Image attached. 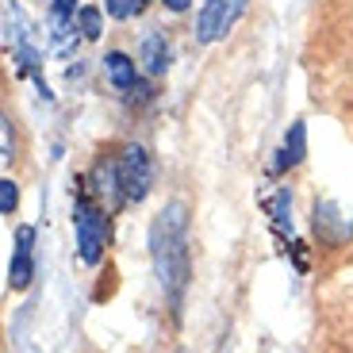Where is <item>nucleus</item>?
I'll return each instance as SVG.
<instances>
[{
  "instance_id": "obj_12",
  "label": "nucleus",
  "mask_w": 353,
  "mask_h": 353,
  "mask_svg": "<svg viewBox=\"0 0 353 353\" xmlns=\"http://www.w3.org/2000/svg\"><path fill=\"white\" fill-rule=\"evenodd\" d=\"M142 4H146V0H104L108 16H115V19H131V16H139Z\"/></svg>"
},
{
  "instance_id": "obj_8",
  "label": "nucleus",
  "mask_w": 353,
  "mask_h": 353,
  "mask_svg": "<svg viewBox=\"0 0 353 353\" xmlns=\"http://www.w3.org/2000/svg\"><path fill=\"white\" fill-rule=\"evenodd\" d=\"M303 154H307V127L303 123H292L288 134H284L281 150H276V169H296L303 161Z\"/></svg>"
},
{
  "instance_id": "obj_11",
  "label": "nucleus",
  "mask_w": 353,
  "mask_h": 353,
  "mask_svg": "<svg viewBox=\"0 0 353 353\" xmlns=\"http://www.w3.org/2000/svg\"><path fill=\"white\" fill-rule=\"evenodd\" d=\"M77 31H81L85 39H100V8L85 4V8L77 12Z\"/></svg>"
},
{
  "instance_id": "obj_7",
  "label": "nucleus",
  "mask_w": 353,
  "mask_h": 353,
  "mask_svg": "<svg viewBox=\"0 0 353 353\" xmlns=\"http://www.w3.org/2000/svg\"><path fill=\"white\" fill-rule=\"evenodd\" d=\"M104 73H108V81H112L119 92H131L134 85H139V65H134V58L131 54H123V50H112L104 58Z\"/></svg>"
},
{
  "instance_id": "obj_10",
  "label": "nucleus",
  "mask_w": 353,
  "mask_h": 353,
  "mask_svg": "<svg viewBox=\"0 0 353 353\" xmlns=\"http://www.w3.org/2000/svg\"><path fill=\"white\" fill-rule=\"evenodd\" d=\"M73 12L77 8V0H54L50 4V23H54V39H65L73 31Z\"/></svg>"
},
{
  "instance_id": "obj_14",
  "label": "nucleus",
  "mask_w": 353,
  "mask_h": 353,
  "mask_svg": "<svg viewBox=\"0 0 353 353\" xmlns=\"http://www.w3.org/2000/svg\"><path fill=\"white\" fill-rule=\"evenodd\" d=\"M16 154H12V119L4 115V161H12Z\"/></svg>"
},
{
  "instance_id": "obj_4",
  "label": "nucleus",
  "mask_w": 353,
  "mask_h": 353,
  "mask_svg": "<svg viewBox=\"0 0 353 353\" xmlns=\"http://www.w3.org/2000/svg\"><path fill=\"white\" fill-rule=\"evenodd\" d=\"M250 0H203L200 16H196V39L200 43H219L230 27L239 23Z\"/></svg>"
},
{
  "instance_id": "obj_3",
  "label": "nucleus",
  "mask_w": 353,
  "mask_h": 353,
  "mask_svg": "<svg viewBox=\"0 0 353 353\" xmlns=\"http://www.w3.org/2000/svg\"><path fill=\"white\" fill-rule=\"evenodd\" d=\"M115 176H119V192H123L127 203H142L150 196L154 185V161L146 154V146H123L119 158H115Z\"/></svg>"
},
{
  "instance_id": "obj_6",
  "label": "nucleus",
  "mask_w": 353,
  "mask_h": 353,
  "mask_svg": "<svg viewBox=\"0 0 353 353\" xmlns=\"http://www.w3.org/2000/svg\"><path fill=\"white\" fill-rule=\"evenodd\" d=\"M31 246H35V227H16V254L8 261V284L16 292H23L35 281V254H31Z\"/></svg>"
},
{
  "instance_id": "obj_9",
  "label": "nucleus",
  "mask_w": 353,
  "mask_h": 353,
  "mask_svg": "<svg viewBox=\"0 0 353 353\" xmlns=\"http://www.w3.org/2000/svg\"><path fill=\"white\" fill-rule=\"evenodd\" d=\"M139 62L146 65L150 77H161V73L169 70V43H165V35H146V39H142Z\"/></svg>"
},
{
  "instance_id": "obj_15",
  "label": "nucleus",
  "mask_w": 353,
  "mask_h": 353,
  "mask_svg": "<svg viewBox=\"0 0 353 353\" xmlns=\"http://www.w3.org/2000/svg\"><path fill=\"white\" fill-rule=\"evenodd\" d=\"M165 4H169L173 12H185V8H188V0H165Z\"/></svg>"
},
{
  "instance_id": "obj_13",
  "label": "nucleus",
  "mask_w": 353,
  "mask_h": 353,
  "mask_svg": "<svg viewBox=\"0 0 353 353\" xmlns=\"http://www.w3.org/2000/svg\"><path fill=\"white\" fill-rule=\"evenodd\" d=\"M16 203H19V188H16V181H0V212L12 215V212H16Z\"/></svg>"
},
{
  "instance_id": "obj_5",
  "label": "nucleus",
  "mask_w": 353,
  "mask_h": 353,
  "mask_svg": "<svg viewBox=\"0 0 353 353\" xmlns=\"http://www.w3.org/2000/svg\"><path fill=\"white\" fill-rule=\"evenodd\" d=\"M311 227H315V239L323 246H345L353 234V219L334 200H315V208H311Z\"/></svg>"
},
{
  "instance_id": "obj_1",
  "label": "nucleus",
  "mask_w": 353,
  "mask_h": 353,
  "mask_svg": "<svg viewBox=\"0 0 353 353\" xmlns=\"http://www.w3.org/2000/svg\"><path fill=\"white\" fill-rule=\"evenodd\" d=\"M150 261L154 276L161 284L173 319L185 311V296L192 284V246H188V208L181 200H169L150 223Z\"/></svg>"
},
{
  "instance_id": "obj_2",
  "label": "nucleus",
  "mask_w": 353,
  "mask_h": 353,
  "mask_svg": "<svg viewBox=\"0 0 353 353\" xmlns=\"http://www.w3.org/2000/svg\"><path fill=\"white\" fill-rule=\"evenodd\" d=\"M73 234H77V254L85 265H100L108 246V208L100 196L88 192V185H77L73 192Z\"/></svg>"
}]
</instances>
